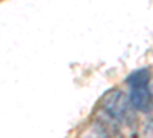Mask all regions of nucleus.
Returning a JSON list of instances; mask_svg holds the SVG:
<instances>
[{"instance_id": "obj_1", "label": "nucleus", "mask_w": 153, "mask_h": 138, "mask_svg": "<svg viewBox=\"0 0 153 138\" xmlns=\"http://www.w3.org/2000/svg\"><path fill=\"white\" fill-rule=\"evenodd\" d=\"M101 109L120 123L130 124L133 120L130 100L120 89H112L103 97V100H101Z\"/></svg>"}, {"instance_id": "obj_2", "label": "nucleus", "mask_w": 153, "mask_h": 138, "mask_svg": "<svg viewBox=\"0 0 153 138\" xmlns=\"http://www.w3.org/2000/svg\"><path fill=\"white\" fill-rule=\"evenodd\" d=\"M130 104L133 109H138L141 112H147L152 106V92L149 89V86H144V87H133L130 91Z\"/></svg>"}, {"instance_id": "obj_3", "label": "nucleus", "mask_w": 153, "mask_h": 138, "mask_svg": "<svg viewBox=\"0 0 153 138\" xmlns=\"http://www.w3.org/2000/svg\"><path fill=\"white\" fill-rule=\"evenodd\" d=\"M149 81H150L149 69H138V71L132 72L129 77H127V84L130 86V89H133V87L149 86Z\"/></svg>"}, {"instance_id": "obj_4", "label": "nucleus", "mask_w": 153, "mask_h": 138, "mask_svg": "<svg viewBox=\"0 0 153 138\" xmlns=\"http://www.w3.org/2000/svg\"><path fill=\"white\" fill-rule=\"evenodd\" d=\"M141 138H153V123H147L144 126Z\"/></svg>"}, {"instance_id": "obj_5", "label": "nucleus", "mask_w": 153, "mask_h": 138, "mask_svg": "<svg viewBox=\"0 0 153 138\" xmlns=\"http://www.w3.org/2000/svg\"><path fill=\"white\" fill-rule=\"evenodd\" d=\"M150 92H152V98H153V86L150 87Z\"/></svg>"}]
</instances>
